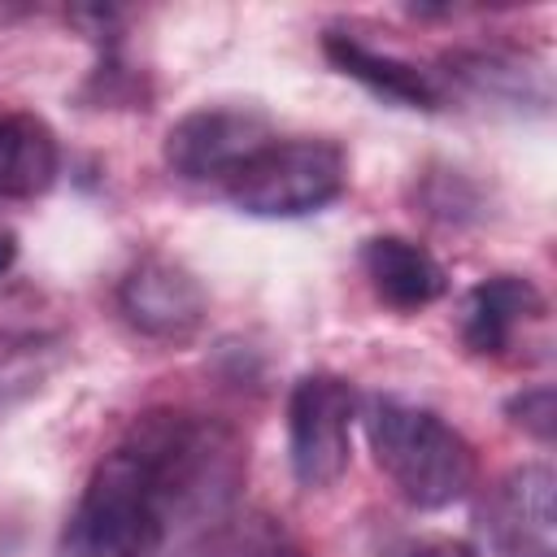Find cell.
<instances>
[{
  "instance_id": "7",
  "label": "cell",
  "mask_w": 557,
  "mask_h": 557,
  "mask_svg": "<svg viewBox=\"0 0 557 557\" xmlns=\"http://www.w3.org/2000/svg\"><path fill=\"white\" fill-rule=\"evenodd\" d=\"M117 305L126 322L148 339H187L205 318L200 283L165 257H144L131 265L117 287Z\"/></svg>"
},
{
  "instance_id": "12",
  "label": "cell",
  "mask_w": 557,
  "mask_h": 557,
  "mask_svg": "<svg viewBox=\"0 0 557 557\" xmlns=\"http://www.w3.org/2000/svg\"><path fill=\"white\" fill-rule=\"evenodd\" d=\"M183 557H287V548H283V540L270 527L248 522V518H231L226 527H218L213 535H205Z\"/></svg>"
},
{
  "instance_id": "4",
  "label": "cell",
  "mask_w": 557,
  "mask_h": 557,
  "mask_svg": "<svg viewBox=\"0 0 557 557\" xmlns=\"http://www.w3.org/2000/svg\"><path fill=\"white\" fill-rule=\"evenodd\" d=\"M357 396L339 374H305L287 396V461L300 487L322 492L352 457Z\"/></svg>"
},
{
  "instance_id": "11",
  "label": "cell",
  "mask_w": 557,
  "mask_h": 557,
  "mask_svg": "<svg viewBox=\"0 0 557 557\" xmlns=\"http://www.w3.org/2000/svg\"><path fill=\"white\" fill-rule=\"evenodd\" d=\"M61 165L57 135L30 113H0V200H26L52 187Z\"/></svg>"
},
{
  "instance_id": "6",
  "label": "cell",
  "mask_w": 557,
  "mask_h": 557,
  "mask_svg": "<svg viewBox=\"0 0 557 557\" xmlns=\"http://www.w3.org/2000/svg\"><path fill=\"white\" fill-rule=\"evenodd\" d=\"M479 557H557L553 470L518 466L492 483L479 509Z\"/></svg>"
},
{
  "instance_id": "8",
  "label": "cell",
  "mask_w": 557,
  "mask_h": 557,
  "mask_svg": "<svg viewBox=\"0 0 557 557\" xmlns=\"http://www.w3.org/2000/svg\"><path fill=\"white\" fill-rule=\"evenodd\" d=\"M544 296L531 278L496 274L466 292L457 326L461 344L479 357H513L518 344H527V331L544 326Z\"/></svg>"
},
{
  "instance_id": "13",
  "label": "cell",
  "mask_w": 557,
  "mask_h": 557,
  "mask_svg": "<svg viewBox=\"0 0 557 557\" xmlns=\"http://www.w3.org/2000/svg\"><path fill=\"white\" fill-rule=\"evenodd\" d=\"M509 413H513V422L522 426V431H531L535 440H553V387L544 383V387H527L522 396H513L509 400Z\"/></svg>"
},
{
  "instance_id": "5",
  "label": "cell",
  "mask_w": 557,
  "mask_h": 557,
  "mask_svg": "<svg viewBox=\"0 0 557 557\" xmlns=\"http://www.w3.org/2000/svg\"><path fill=\"white\" fill-rule=\"evenodd\" d=\"M274 139L270 117L248 104H205L178 117L165 135V165L187 183H222Z\"/></svg>"
},
{
  "instance_id": "9",
  "label": "cell",
  "mask_w": 557,
  "mask_h": 557,
  "mask_svg": "<svg viewBox=\"0 0 557 557\" xmlns=\"http://www.w3.org/2000/svg\"><path fill=\"white\" fill-rule=\"evenodd\" d=\"M361 270L374 287V296L400 313H418L435 305L448 292L444 265L405 235H374L361 248Z\"/></svg>"
},
{
  "instance_id": "3",
  "label": "cell",
  "mask_w": 557,
  "mask_h": 557,
  "mask_svg": "<svg viewBox=\"0 0 557 557\" xmlns=\"http://www.w3.org/2000/svg\"><path fill=\"white\" fill-rule=\"evenodd\" d=\"M348 183V157L331 139H270L226 183L222 196L248 218H305L339 200Z\"/></svg>"
},
{
  "instance_id": "2",
  "label": "cell",
  "mask_w": 557,
  "mask_h": 557,
  "mask_svg": "<svg viewBox=\"0 0 557 557\" xmlns=\"http://www.w3.org/2000/svg\"><path fill=\"white\" fill-rule=\"evenodd\" d=\"M357 418L370 440L374 466L392 479V487L409 505L444 509L474 487V474H479L474 448L440 413L409 405L400 396L374 392L357 405Z\"/></svg>"
},
{
  "instance_id": "1",
  "label": "cell",
  "mask_w": 557,
  "mask_h": 557,
  "mask_svg": "<svg viewBox=\"0 0 557 557\" xmlns=\"http://www.w3.org/2000/svg\"><path fill=\"white\" fill-rule=\"evenodd\" d=\"M244 440L200 409H148L91 470L70 557H183L235 518Z\"/></svg>"
},
{
  "instance_id": "14",
  "label": "cell",
  "mask_w": 557,
  "mask_h": 557,
  "mask_svg": "<svg viewBox=\"0 0 557 557\" xmlns=\"http://www.w3.org/2000/svg\"><path fill=\"white\" fill-rule=\"evenodd\" d=\"M396 557H479V553L470 544H461V540H422V544H409Z\"/></svg>"
},
{
  "instance_id": "15",
  "label": "cell",
  "mask_w": 557,
  "mask_h": 557,
  "mask_svg": "<svg viewBox=\"0 0 557 557\" xmlns=\"http://www.w3.org/2000/svg\"><path fill=\"white\" fill-rule=\"evenodd\" d=\"M13 257H17V239H13V231H0V274L13 265Z\"/></svg>"
},
{
  "instance_id": "10",
  "label": "cell",
  "mask_w": 557,
  "mask_h": 557,
  "mask_svg": "<svg viewBox=\"0 0 557 557\" xmlns=\"http://www.w3.org/2000/svg\"><path fill=\"white\" fill-rule=\"evenodd\" d=\"M331 65L348 78H357L361 87H370L374 96L392 100V104H405V109H440L444 104V87L413 61L405 57H392V52H379L370 44H361L357 35H344V30H331L322 39Z\"/></svg>"
}]
</instances>
